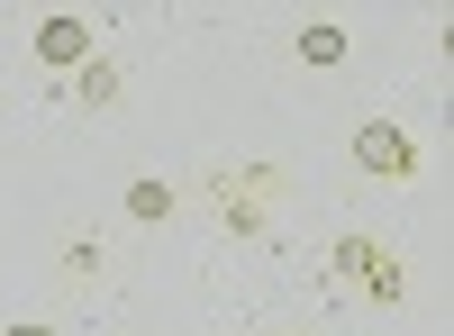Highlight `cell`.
<instances>
[{
  "instance_id": "cell-1",
  "label": "cell",
  "mask_w": 454,
  "mask_h": 336,
  "mask_svg": "<svg viewBox=\"0 0 454 336\" xmlns=\"http://www.w3.org/2000/svg\"><path fill=\"white\" fill-rule=\"evenodd\" d=\"M336 264H346V273L372 291V301H400V273H391V254L372 246V237H346V246H336Z\"/></svg>"
},
{
  "instance_id": "cell-6",
  "label": "cell",
  "mask_w": 454,
  "mask_h": 336,
  "mask_svg": "<svg viewBox=\"0 0 454 336\" xmlns=\"http://www.w3.org/2000/svg\"><path fill=\"white\" fill-rule=\"evenodd\" d=\"M10 336H55V327H10Z\"/></svg>"
},
{
  "instance_id": "cell-2",
  "label": "cell",
  "mask_w": 454,
  "mask_h": 336,
  "mask_svg": "<svg viewBox=\"0 0 454 336\" xmlns=\"http://www.w3.org/2000/svg\"><path fill=\"white\" fill-rule=\"evenodd\" d=\"M36 55H46V64H82L91 55V27L82 19H46V27H36Z\"/></svg>"
},
{
  "instance_id": "cell-4",
  "label": "cell",
  "mask_w": 454,
  "mask_h": 336,
  "mask_svg": "<svg viewBox=\"0 0 454 336\" xmlns=\"http://www.w3.org/2000/svg\"><path fill=\"white\" fill-rule=\"evenodd\" d=\"M300 55H309V64H336V55H346V36H336V27H309V36H300Z\"/></svg>"
},
{
  "instance_id": "cell-3",
  "label": "cell",
  "mask_w": 454,
  "mask_h": 336,
  "mask_svg": "<svg viewBox=\"0 0 454 336\" xmlns=\"http://www.w3.org/2000/svg\"><path fill=\"white\" fill-rule=\"evenodd\" d=\"M355 155H364L372 173H409V137H400V128H364V137H355Z\"/></svg>"
},
{
  "instance_id": "cell-5",
  "label": "cell",
  "mask_w": 454,
  "mask_h": 336,
  "mask_svg": "<svg viewBox=\"0 0 454 336\" xmlns=\"http://www.w3.org/2000/svg\"><path fill=\"white\" fill-rule=\"evenodd\" d=\"M128 209H137V218H164V209H173V191H164V182H137Z\"/></svg>"
}]
</instances>
